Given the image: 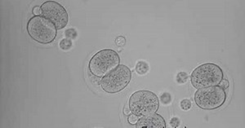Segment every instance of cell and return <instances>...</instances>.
Instances as JSON below:
<instances>
[{"label": "cell", "mask_w": 245, "mask_h": 128, "mask_svg": "<svg viewBox=\"0 0 245 128\" xmlns=\"http://www.w3.org/2000/svg\"><path fill=\"white\" fill-rule=\"evenodd\" d=\"M222 78V69L214 63L201 64L193 71L190 77L193 86L197 89L217 86Z\"/></svg>", "instance_id": "obj_1"}, {"label": "cell", "mask_w": 245, "mask_h": 128, "mask_svg": "<svg viewBox=\"0 0 245 128\" xmlns=\"http://www.w3.org/2000/svg\"><path fill=\"white\" fill-rule=\"evenodd\" d=\"M119 63L120 58L116 51L111 49H103L91 58L88 68L92 74L103 77L117 68Z\"/></svg>", "instance_id": "obj_2"}, {"label": "cell", "mask_w": 245, "mask_h": 128, "mask_svg": "<svg viewBox=\"0 0 245 128\" xmlns=\"http://www.w3.org/2000/svg\"><path fill=\"white\" fill-rule=\"evenodd\" d=\"M131 112L137 117H144L157 112L159 107V99L150 90H138L131 95L129 99Z\"/></svg>", "instance_id": "obj_3"}, {"label": "cell", "mask_w": 245, "mask_h": 128, "mask_svg": "<svg viewBox=\"0 0 245 128\" xmlns=\"http://www.w3.org/2000/svg\"><path fill=\"white\" fill-rule=\"evenodd\" d=\"M27 32L31 38L42 44H48L57 37V28L43 16H34L28 21Z\"/></svg>", "instance_id": "obj_4"}, {"label": "cell", "mask_w": 245, "mask_h": 128, "mask_svg": "<svg viewBox=\"0 0 245 128\" xmlns=\"http://www.w3.org/2000/svg\"><path fill=\"white\" fill-rule=\"evenodd\" d=\"M132 78V71L128 66L121 64L102 77L101 86L105 92L115 94L120 92L128 86Z\"/></svg>", "instance_id": "obj_5"}, {"label": "cell", "mask_w": 245, "mask_h": 128, "mask_svg": "<svg viewBox=\"0 0 245 128\" xmlns=\"http://www.w3.org/2000/svg\"><path fill=\"white\" fill-rule=\"evenodd\" d=\"M226 99L225 90L220 86H212L198 89L194 94V101L199 108L212 110L220 108Z\"/></svg>", "instance_id": "obj_6"}, {"label": "cell", "mask_w": 245, "mask_h": 128, "mask_svg": "<svg viewBox=\"0 0 245 128\" xmlns=\"http://www.w3.org/2000/svg\"><path fill=\"white\" fill-rule=\"evenodd\" d=\"M43 17L49 20L56 26L57 29H61L66 26L69 15L62 5L55 1H47L41 6Z\"/></svg>", "instance_id": "obj_7"}, {"label": "cell", "mask_w": 245, "mask_h": 128, "mask_svg": "<svg viewBox=\"0 0 245 128\" xmlns=\"http://www.w3.org/2000/svg\"><path fill=\"white\" fill-rule=\"evenodd\" d=\"M136 127H149V128H165V120L162 116L157 113L144 116L138 119L136 123Z\"/></svg>", "instance_id": "obj_8"}, {"label": "cell", "mask_w": 245, "mask_h": 128, "mask_svg": "<svg viewBox=\"0 0 245 128\" xmlns=\"http://www.w3.org/2000/svg\"><path fill=\"white\" fill-rule=\"evenodd\" d=\"M136 71L140 75H145L149 71L148 64L145 61H138L136 65Z\"/></svg>", "instance_id": "obj_9"}, {"label": "cell", "mask_w": 245, "mask_h": 128, "mask_svg": "<svg viewBox=\"0 0 245 128\" xmlns=\"http://www.w3.org/2000/svg\"><path fill=\"white\" fill-rule=\"evenodd\" d=\"M60 47L63 51H68L69 49L71 48L72 46V41L69 38H64L60 42Z\"/></svg>", "instance_id": "obj_10"}, {"label": "cell", "mask_w": 245, "mask_h": 128, "mask_svg": "<svg viewBox=\"0 0 245 128\" xmlns=\"http://www.w3.org/2000/svg\"><path fill=\"white\" fill-rule=\"evenodd\" d=\"M188 74L186 72H180L177 75V82L180 84H184L187 82Z\"/></svg>", "instance_id": "obj_11"}, {"label": "cell", "mask_w": 245, "mask_h": 128, "mask_svg": "<svg viewBox=\"0 0 245 128\" xmlns=\"http://www.w3.org/2000/svg\"><path fill=\"white\" fill-rule=\"evenodd\" d=\"M65 34H66V37L67 38H69V39H75V38H77L78 35L77 31L75 30V29H66Z\"/></svg>", "instance_id": "obj_12"}, {"label": "cell", "mask_w": 245, "mask_h": 128, "mask_svg": "<svg viewBox=\"0 0 245 128\" xmlns=\"http://www.w3.org/2000/svg\"><path fill=\"white\" fill-rule=\"evenodd\" d=\"M181 108L185 111L189 110L190 108H191V102H190V99H183L181 100Z\"/></svg>", "instance_id": "obj_13"}, {"label": "cell", "mask_w": 245, "mask_h": 128, "mask_svg": "<svg viewBox=\"0 0 245 128\" xmlns=\"http://www.w3.org/2000/svg\"><path fill=\"white\" fill-rule=\"evenodd\" d=\"M171 99H172V98H171V95L169 93L165 92L163 93V95H161V101L163 104H169L171 102Z\"/></svg>", "instance_id": "obj_14"}, {"label": "cell", "mask_w": 245, "mask_h": 128, "mask_svg": "<svg viewBox=\"0 0 245 128\" xmlns=\"http://www.w3.org/2000/svg\"><path fill=\"white\" fill-rule=\"evenodd\" d=\"M115 43L119 46H124V45H125V43H126V39H125V38L123 37V36H119V37H118V38H116V40H115Z\"/></svg>", "instance_id": "obj_15"}, {"label": "cell", "mask_w": 245, "mask_h": 128, "mask_svg": "<svg viewBox=\"0 0 245 128\" xmlns=\"http://www.w3.org/2000/svg\"><path fill=\"white\" fill-rule=\"evenodd\" d=\"M170 124L172 127H178L179 125H180V120L177 117H172L170 121Z\"/></svg>", "instance_id": "obj_16"}, {"label": "cell", "mask_w": 245, "mask_h": 128, "mask_svg": "<svg viewBox=\"0 0 245 128\" xmlns=\"http://www.w3.org/2000/svg\"><path fill=\"white\" fill-rule=\"evenodd\" d=\"M219 85H220V86H221V88H223L224 90H225V89H227L229 86H230V83H229V81H228L227 79H223L221 80V82H220V83H219Z\"/></svg>", "instance_id": "obj_17"}, {"label": "cell", "mask_w": 245, "mask_h": 128, "mask_svg": "<svg viewBox=\"0 0 245 128\" xmlns=\"http://www.w3.org/2000/svg\"><path fill=\"white\" fill-rule=\"evenodd\" d=\"M137 121H138V117H137V115L132 114L128 117V121H129V123L132 124V125H134V124L137 123Z\"/></svg>", "instance_id": "obj_18"}, {"label": "cell", "mask_w": 245, "mask_h": 128, "mask_svg": "<svg viewBox=\"0 0 245 128\" xmlns=\"http://www.w3.org/2000/svg\"><path fill=\"white\" fill-rule=\"evenodd\" d=\"M32 11H33V13L35 15V16L39 15L40 14H42V9H41V7H39V6H36V7H34Z\"/></svg>", "instance_id": "obj_19"}, {"label": "cell", "mask_w": 245, "mask_h": 128, "mask_svg": "<svg viewBox=\"0 0 245 128\" xmlns=\"http://www.w3.org/2000/svg\"><path fill=\"white\" fill-rule=\"evenodd\" d=\"M130 108H129V106H125V107H124V114H126V115H128L129 114V113H130Z\"/></svg>", "instance_id": "obj_20"}]
</instances>
